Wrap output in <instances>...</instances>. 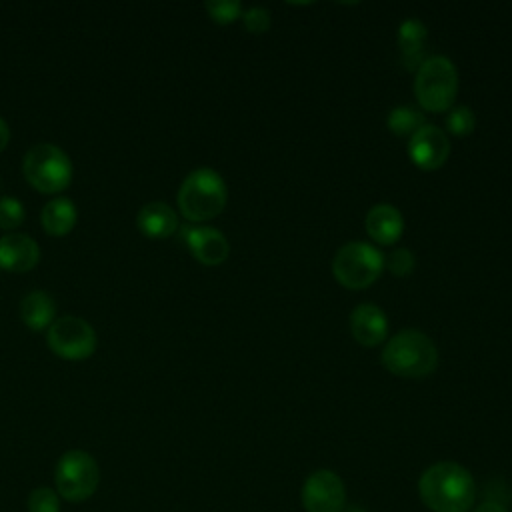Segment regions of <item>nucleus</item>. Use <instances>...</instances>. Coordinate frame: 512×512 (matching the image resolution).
Returning <instances> with one entry per match:
<instances>
[{
  "label": "nucleus",
  "mask_w": 512,
  "mask_h": 512,
  "mask_svg": "<svg viewBox=\"0 0 512 512\" xmlns=\"http://www.w3.org/2000/svg\"><path fill=\"white\" fill-rule=\"evenodd\" d=\"M418 494L432 512H470L476 498L472 474L458 462H436L418 480Z\"/></svg>",
  "instance_id": "obj_1"
},
{
  "label": "nucleus",
  "mask_w": 512,
  "mask_h": 512,
  "mask_svg": "<svg viewBox=\"0 0 512 512\" xmlns=\"http://www.w3.org/2000/svg\"><path fill=\"white\" fill-rule=\"evenodd\" d=\"M382 364L388 372L404 378H422L436 370V344L416 328L396 332L382 350Z\"/></svg>",
  "instance_id": "obj_2"
},
{
  "label": "nucleus",
  "mask_w": 512,
  "mask_h": 512,
  "mask_svg": "<svg viewBox=\"0 0 512 512\" xmlns=\"http://www.w3.org/2000/svg\"><path fill=\"white\" fill-rule=\"evenodd\" d=\"M228 200L224 178L208 166L192 170L180 184L178 208L190 222H204L218 216Z\"/></svg>",
  "instance_id": "obj_3"
},
{
  "label": "nucleus",
  "mask_w": 512,
  "mask_h": 512,
  "mask_svg": "<svg viewBox=\"0 0 512 512\" xmlns=\"http://www.w3.org/2000/svg\"><path fill=\"white\" fill-rule=\"evenodd\" d=\"M458 72L448 56H430L416 68L414 94L428 112H446L454 106Z\"/></svg>",
  "instance_id": "obj_4"
},
{
  "label": "nucleus",
  "mask_w": 512,
  "mask_h": 512,
  "mask_svg": "<svg viewBox=\"0 0 512 512\" xmlns=\"http://www.w3.org/2000/svg\"><path fill=\"white\" fill-rule=\"evenodd\" d=\"M384 270V254L368 242H348L332 258V274L344 288L362 290Z\"/></svg>",
  "instance_id": "obj_5"
},
{
  "label": "nucleus",
  "mask_w": 512,
  "mask_h": 512,
  "mask_svg": "<svg viewBox=\"0 0 512 512\" xmlns=\"http://www.w3.org/2000/svg\"><path fill=\"white\" fill-rule=\"evenodd\" d=\"M26 180L40 192H60L72 180V162L68 154L50 142L34 144L22 162Z\"/></svg>",
  "instance_id": "obj_6"
},
{
  "label": "nucleus",
  "mask_w": 512,
  "mask_h": 512,
  "mask_svg": "<svg viewBox=\"0 0 512 512\" xmlns=\"http://www.w3.org/2000/svg\"><path fill=\"white\" fill-rule=\"evenodd\" d=\"M58 494L68 502L90 498L100 482L96 460L84 450H68L60 456L54 472Z\"/></svg>",
  "instance_id": "obj_7"
},
{
  "label": "nucleus",
  "mask_w": 512,
  "mask_h": 512,
  "mask_svg": "<svg viewBox=\"0 0 512 512\" xmlns=\"http://www.w3.org/2000/svg\"><path fill=\"white\" fill-rule=\"evenodd\" d=\"M46 342L60 358L84 360L96 348V332L84 318L62 316L48 326Z\"/></svg>",
  "instance_id": "obj_8"
},
{
  "label": "nucleus",
  "mask_w": 512,
  "mask_h": 512,
  "mask_svg": "<svg viewBox=\"0 0 512 512\" xmlns=\"http://www.w3.org/2000/svg\"><path fill=\"white\" fill-rule=\"evenodd\" d=\"M302 506L306 512H342L346 508V488L332 470H316L302 484Z\"/></svg>",
  "instance_id": "obj_9"
},
{
  "label": "nucleus",
  "mask_w": 512,
  "mask_h": 512,
  "mask_svg": "<svg viewBox=\"0 0 512 512\" xmlns=\"http://www.w3.org/2000/svg\"><path fill=\"white\" fill-rule=\"evenodd\" d=\"M450 154V142L442 128L424 124L408 140V156L422 170L440 168Z\"/></svg>",
  "instance_id": "obj_10"
},
{
  "label": "nucleus",
  "mask_w": 512,
  "mask_h": 512,
  "mask_svg": "<svg viewBox=\"0 0 512 512\" xmlns=\"http://www.w3.org/2000/svg\"><path fill=\"white\" fill-rule=\"evenodd\" d=\"M184 240L192 252V256L206 264L216 266L222 264L230 254V244L226 236L210 226H190L184 230Z\"/></svg>",
  "instance_id": "obj_11"
},
{
  "label": "nucleus",
  "mask_w": 512,
  "mask_h": 512,
  "mask_svg": "<svg viewBox=\"0 0 512 512\" xmlns=\"http://www.w3.org/2000/svg\"><path fill=\"white\" fill-rule=\"evenodd\" d=\"M350 332L354 340L362 346H376L388 336V320L382 308L372 302L358 304L350 312Z\"/></svg>",
  "instance_id": "obj_12"
},
{
  "label": "nucleus",
  "mask_w": 512,
  "mask_h": 512,
  "mask_svg": "<svg viewBox=\"0 0 512 512\" xmlns=\"http://www.w3.org/2000/svg\"><path fill=\"white\" fill-rule=\"evenodd\" d=\"M40 260V248L34 238L12 232L0 238V268L8 272H26Z\"/></svg>",
  "instance_id": "obj_13"
},
{
  "label": "nucleus",
  "mask_w": 512,
  "mask_h": 512,
  "mask_svg": "<svg viewBox=\"0 0 512 512\" xmlns=\"http://www.w3.org/2000/svg\"><path fill=\"white\" fill-rule=\"evenodd\" d=\"M366 232L378 244H394L404 232L402 212L388 202L374 204L366 214Z\"/></svg>",
  "instance_id": "obj_14"
},
{
  "label": "nucleus",
  "mask_w": 512,
  "mask_h": 512,
  "mask_svg": "<svg viewBox=\"0 0 512 512\" xmlns=\"http://www.w3.org/2000/svg\"><path fill=\"white\" fill-rule=\"evenodd\" d=\"M136 224L150 238H168L178 228V216L166 202H148L138 210Z\"/></svg>",
  "instance_id": "obj_15"
},
{
  "label": "nucleus",
  "mask_w": 512,
  "mask_h": 512,
  "mask_svg": "<svg viewBox=\"0 0 512 512\" xmlns=\"http://www.w3.org/2000/svg\"><path fill=\"white\" fill-rule=\"evenodd\" d=\"M426 26L418 18H406L398 28V48L400 60L404 68L414 70L424 62V46H426Z\"/></svg>",
  "instance_id": "obj_16"
},
{
  "label": "nucleus",
  "mask_w": 512,
  "mask_h": 512,
  "mask_svg": "<svg viewBox=\"0 0 512 512\" xmlns=\"http://www.w3.org/2000/svg\"><path fill=\"white\" fill-rule=\"evenodd\" d=\"M56 302L44 290L28 292L20 302V318L32 330L48 328L56 318Z\"/></svg>",
  "instance_id": "obj_17"
},
{
  "label": "nucleus",
  "mask_w": 512,
  "mask_h": 512,
  "mask_svg": "<svg viewBox=\"0 0 512 512\" xmlns=\"http://www.w3.org/2000/svg\"><path fill=\"white\" fill-rule=\"evenodd\" d=\"M40 218H42V226L48 234L62 236L74 228L78 214H76V206L70 198L56 196L42 208Z\"/></svg>",
  "instance_id": "obj_18"
},
{
  "label": "nucleus",
  "mask_w": 512,
  "mask_h": 512,
  "mask_svg": "<svg viewBox=\"0 0 512 512\" xmlns=\"http://www.w3.org/2000/svg\"><path fill=\"white\" fill-rule=\"evenodd\" d=\"M386 124L390 128V132H394L396 136H412L426 122H424V116L420 110L404 104V106H396L388 112Z\"/></svg>",
  "instance_id": "obj_19"
},
{
  "label": "nucleus",
  "mask_w": 512,
  "mask_h": 512,
  "mask_svg": "<svg viewBox=\"0 0 512 512\" xmlns=\"http://www.w3.org/2000/svg\"><path fill=\"white\" fill-rule=\"evenodd\" d=\"M476 126V116L466 104H456L446 114V128L454 136H468Z\"/></svg>",
  "instance_id": "obj_20"
},
{
  "label": "nucleus",
  "mask_w": 512,
  "mask_h": 512,
  "mask_svg": "<svg viewBox=\"0 0 512 512\" xmlns=\"http://www.w3.org/2000/svg\"><path fill=\"white\" fill-rule=\"evenodd\" d=\"M204 8L218 24H230L242 16V4L238 0H208L204 2Z\"/></svg>",
  "instance_id": "obj_21"
},
{
  "label": "nucleus",
  "mask_w": 512,
  "mask_h": 512,
  "mask_svg": "<svg viewBox=\"0 0 512 512\" xmlns=\"http://www.w3.org/2000/svg\"><path fill=\"white\" fill-rule=\"evenodd\" d=\"M28 512H60V498L54 490L40 486L28 496Z\"/></svg>",
  "instance_id": "obj_22"
},
{
  "label": "nucleus",
  "mask_w": 512,
  "mask_h": 512,
  "mask_svg": "<svg viewBox=\"0 0 512 512\" xmlns=\"http://www.w3.org/2000/svg\"><path fill=\"white\" fill-rule=\"evenodd\" d=\"M24 204L12 196L0 198V228L10 230L24 222Z\"/></svg>",
  "instance_id": "obj_23"
},
{
  "label": "nucleus",
  "mask_w": 512,
  "mask_h": 512,
  "mask_svg": "<svg viewBox=\"0 0 512 512\" xmlns=\"http://www.w3.org/2000/svg\"><path fill=\"white\" fill-rule=\"evenodd\" d=\"M384 266H388V270L394 276H408L412 274L414 266H416V258L414 252L408 248H396L388 254V258H384Z\"/></svg>",
  "instance_id": "obj_24"
},
{
  "label": "nucleus",
  "mask_w": 512,
  "mask_h": 512,
  "mask_svg": "<svg viewBox=\"0 0 512 512\" xmlns=\"http://www.w3.org/2000/svg\"><path fill=\"white\" fill-rule=\"evenodd\" d=\"M242 20L248 32L264 34L270 28V10L264 6H252L242 12Z\"/></svg>",
  "instance_id": "obj_25"
},
{
  "label": "nucleus",
  "mask_w": 512,
  "mask_h": 512,
  "mask_svg": "<svg viewBox=\"0 0 512 512\" xmlns=\"http://www.w3.org/2000/svg\"><path fill=\"white\" fill-rule=\"evenodd\" d=\"M472 512H508V508L502 504V502H496V500H486L478 506L472 508Z\"/></svg>",
  "instance_id": "obj_26"
},
{
  "label": "nucleus",
  "mask_w": 512,
  "mask_h": 512,
  "mask_svg": "<svg viewBox=\"0 0 512 512\" xmlns=\"http://www.w3.org/2000/svg\"><path fill=\"white\" fill-rule=\"evenodd\" d=\"M8 140H10V128H8L6 120H4V118H0V150H4V148H6Z\"/></svg>",
  "instance_id": "obj_27"
},
{
  "label": "nucleus",
  "mask_w": 512,
  "mask_h": 512,
  "mask_svg": "<svg viewBox=\"0 0 512 512\" xmlns=\"http://www.w3.org/2000/svg\"><path fill=\"white\" fill-rule=\"evenodd\" d=\"M342 512H368V510H364V508H358V506H350V508H344Z\"/></svg>",
  "instance_id": "obj_28"
}]
</instances>
